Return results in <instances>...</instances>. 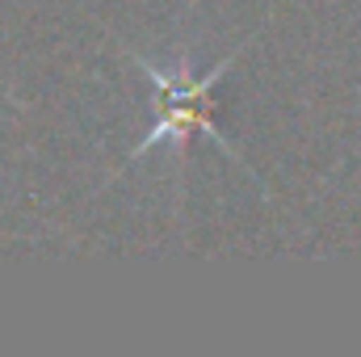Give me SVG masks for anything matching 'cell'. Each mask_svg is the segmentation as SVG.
<instances>
[{"mask_svg":"<svg viewBox=\"0 0 361 357\" xmlns=\"http://www.w3.org/2000/svg\"><path fill=\"white\" fill-rule=\"evenodd\" d=\"M139 59V68H143V76L156 85V126L143 135V143L135 147V156H143L147 147H156L160 139H177L180 147L189 143V135H214L219 143H223V135H219V126H214V85H219V76L231 68V59L235 55H227L214 72H206L202 80H189V72H185V63H180L177 72H160L156 63H147L143 55H135ZM227 147V143H223Z\"/></svg>","mask_w":361,"mask_h":357,"instance_id":"obj_1","label":"cell"}]
</instances>
